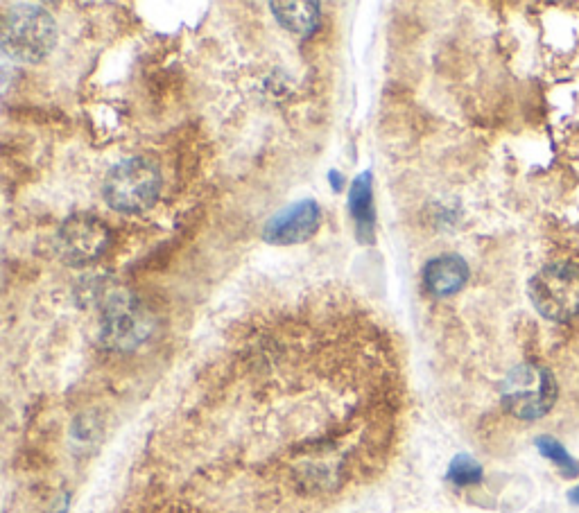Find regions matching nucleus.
<instances>
[{"label":"nucleus","mask_w":579,"mask_h":513,"mask_svg":"<svg viewBox=\"0 0 579 513\" xmlns=\"http://www.w3.org/2000/svg\"><path fill=\"white\" fill-rule=\"evenodd\" d=\"M57 25L41 5H14L3 19V48L16 62L37 64L55 48Z\"/></svg>","instance_id":"obj_1"},{"label":"nucleus","mask_w":579,"mask_h":513,"mask_svg":"<svg viewBox=\"0 0 579 513\" xmlns=\"http://www.w3.org/2000/svg\"><path fill=\"white\" fill-rule=\"evenodd\" d=\"M152 333V315L132 292L107 290L100 299V339L107 349L132 351Z\"/></svg>","instance_id":"obj_2"},{"label":"nucleus","mask_w":579,"mask_h":513,"mask_svg":"<svg viewBox=\"0 0 579 513\" xmlns=\"http://www.w3.org/2000/svg\"><path fill=\"white\" fill-rule=\"evenodd\" d=\"M505 410L521 421H537L557 403V380L541 364H518L500 385Z\"/></svg>","instance_id":"obj_3"},{"label":"nucleus","mask_w":579,"mask_h":513,"mask_svg":"<svg viewBox=\"0 0 579 513\" xmlns=\"http://www.w3.org/2000/svg\"><path fill=\"white\" fill-rule=\"evenodd\" d=\"M161 193V172L143 156L116 163L105 181V199L120 213H141L157 202Z\"/></svg>","instance_id":"obj_4"},{"label":"nucleus","mask_w":579,"mask_h":513,"mask_svg":"<svg viewBox=\"0 0 579 513\" xmlns=\"http://www.w3.org/2000/svg\"><path fill=\"white\" fill-rule=\"evenodd\" d=\"M527 294L534 310L548 321L579 317V267L573 263H550L530 278Z\"/></svg>","instance_id":"obj_5"},{"label":"nucleus","mask_w":579,"mask_h":513,"mask_svg":"<svg viewBox=\"0 0 579 513\" xmlns=\"http://www.w3.org/2000/svg\"><path fill=\"white\" fill-rule=\"evenodd\" d=\"M111 233L109 226L98 220L93 215H73L59 226L57 231V254L62 256L66 263L82 265V263H93L102 254H105L109 247Z\"/></svg>","instance_id":"obj_6"},{"label":"nucleus","mask_w":579,"mask_h":513,"mask_svg":"<svg viewBox=\"0 0 579 513\" xmlns=\"http://www.w3.org/2000/svg\"><path fill=\"white\" fill-rule=\"evenodd\" d=\"M322 222V211L315 199H301V202L283 208L267 220L263 229L265 242L272 245H299V242L310 240L319 229Z\"/></svg>","instance_id":"obj_7"},{"label":"nucleus","mask_w":579,"mask_h":513,"mask_svg":"<svg viewBox=\"0 0 579 513\" xmlns=\"http://www.w3.org/2000/svg\"><path fill=\"white\" fill-rule=\"evenodd\" d=\"M466 281H469V265L455 254L430 260L423 269V283L432 297H453L464 288Z\"/></svg>","instance_id":"obj_8"},{"label":"nucleus","mask_w":579,"mask_h":513,"mask_svg":"<svg viewBox=\"0 0 579 513\" xmlns=\"http://www.w3.org/2000/svg\"><path fill=\"white\" fill-rule=\"evenodd\" d=\"M349 208H351V215L358 226V240L360 242H374L376 213H374V195H371V175L369 172H362V175L351 184Z\"/></svg>","instance_id":"obj_9"},{"label":"nucleus","mask_w":579,"mask_h":513,"mask_svg":"<svg viewBox=\"0 0 579 513\" xmlns=\"http://www.w3.org/2000/svg\"><path fill=\"white\" fill-rule=\"evenodd\" d=\"M272 14L276 16L285 30L301 34V37H308L313 34V30L319 25V5L317 3H272Z\"/></svg>","instance_id":"obj_10"},{"label":"nucleus","mask_w":579,"mask_h":513,"mask_svg":"<svg viewBox=\"0 0 579 513\" xmlns=\"http://www.w3.org/2000/svg\"><path fill=\"white\" fill-rule=\"evenodd\" d=\"M534 446L541 452L543 457L548 459V462L555 464L559 468V473L568 477V480H573V477H579V462L570 455V452L561 446L557 439L552 437H539L534 441Z\"/></svg>","instance_id":"obj_11"},{"label":"nucleus","mask_w":579,"mask_h":513,"mask_svg":"<svg viewBox=\"0 0 579 513\" xmlns=\"http://www.w3.org/2000/svg\"><path fill=\"white\" fill-rule=\"evenodd\" d=\"M448 480L457 486H471L482 482V466L471 455H457L448 466Z\"/></svg>","instance_id":"obj_12"},{"label":"nucleus","mask_w":579,"mask_h":513,"mask_svg":"<svg viewBox=\"0 0 579 513\" xmlns=\"http://www.w3.org/2000/svg\"><path fill=\"white\" fill-rule=\"evenodd\" d=\"M328 177H331V184H333V188H335V190H342L344 181H342V177H340V172H335V170H333L331 175H328Z\"/></svg>","instance_id":"obj_13"},{"label":"nucleus","mask_w":579,"mask_h":513,"mask_svg":"<svg viewBox=\"0 0 579 513\" xmlns=\"http://www.w3.org/2000/svg\"><path fill=\"white\" fill-rule=\"evenodd\" d=\"M568 500L573 502V504H577V507H579V484L575 486V489L568 491Z\"/></svg>","instance_id":"obj_14"}]
</instances>
